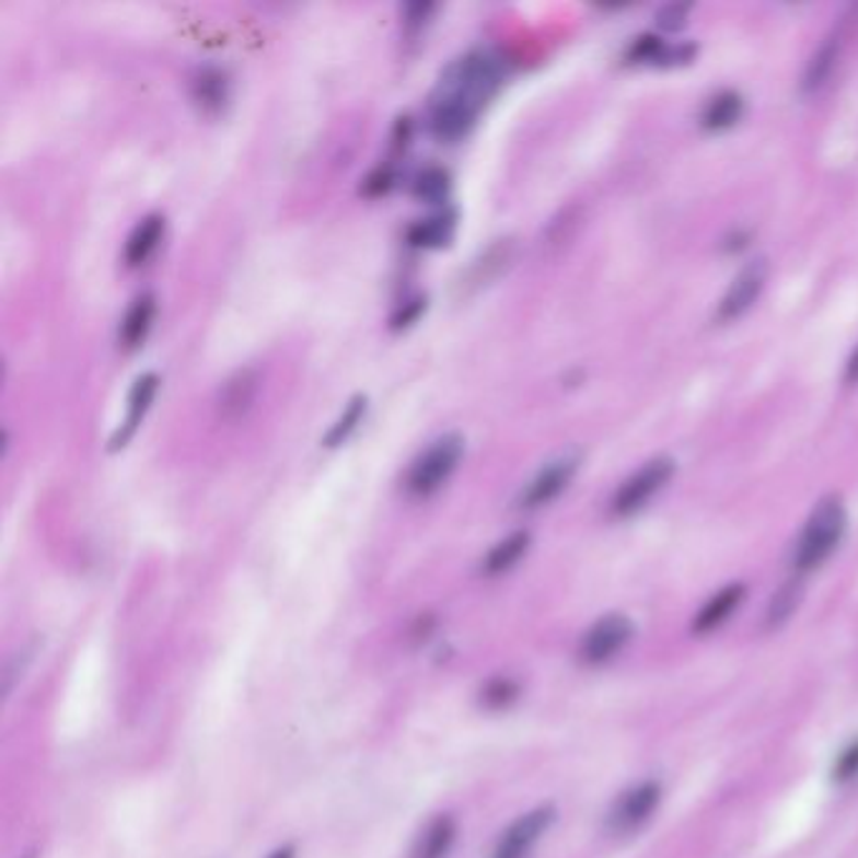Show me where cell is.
<instances>
[{
    "mask_svg": "<svg viewBox=\"0 0 858 858\" xmlns=\"http://www.w3.org/2000/svg\"><path fill=\"white\" fill-rule=\"evenodd\" d=\"M270 858H294V851L290 846H285V848H280V851H275Z\"/></svg>",
    "mask_w": 858,
    "mask_h": 858,
    "instance_id": "31",
    "label": "cell"
},
{
    "mask_svg": "<svg viewBox=\"0 0 858 858\" xmlns=\"http://www.w3.org/2000/svg\"><path fill=\"white\" fill-rule=\"evenodd\" d=\"M482 695H484V703L489 705V708H507L509 703L517 700L519 687H517V683H511V680L499 677V680H491V683L484 687Z\"/></svg>",
    "mask_w": 858,
    "mask_h": 858,
    "instance_id": "24",
    "label": "cell"
},
{
    "mask_svg": "<svg viewBox=\"0 0 858 858\" xmlns=\"http://www.w3.org/2000/svg\"><path fill=\"white\" fill-rule=\"evenodd\" d=\"M395 184V174L391 166H378L375 172H370L363 182V195L366 197H381V195H389L391 187Z\"/></svg>",
    "mask_w": 858,
    "mask_h": 858,
    "instance_id": "26",
    "label": "cell"
},
{
    "mask_svg": "<svg viewBox=\"0 0 858 858\" xmlns=\"http://www.w3.org/2000/svg\"><path fill=\"white\" fill-rule=\"evenodd\" d=\"M846 381L848 383H858V345H856L854 356L848 358V363H846Z\"/></svg>",
    "mask_w": 858,
    "mask_h": 858,
    "instance_id": "30",
    "label": "cell"
},
{
    "mask_svg": "<svg viewBox=\"0 0 858 858\" xmlns=\"http://www.w3.org/2000/svg\"><path fill=\"white\" fill-rule=\"evenodd\" d=\"M426 310V300H410L406 308H401L398 313L393 315V320H391V327L393 331H403V327H408V325H414L416 320L420 317V313H424Z\"/></svg>",
    "mask_w": 858,
    "mask_h": 858,
    "instance_id": "28",
    "label": "cell"
},
{
    "mask_svg": "<svg viewBox=\"0 0 858 858\" xmlns=\"http://www.w3.org/2000/svg\"><path fill=\"white\" fill-rule=\"evenodd\" d=\"M257 383H259V378H257L255 370L252 368L237 370V373H234L230 381L222 385L220 398H217L220 414L230 420L245 416L247 410L252 408V401H255Z\"/></svg>",
    "mask_w": 858,
    "mask_h": 858,
    "instance_id": "12",
    "label": "cell"
},
{
    "mask_svg": "<svg viewBox=\"0 0 858 858\" xmlns=\"http://www.w3.org/2000/svg\"><path fill=\"white\" fill-rule=\"evenodd\" d=\"M662 801V786L660 780H642L633 788H627L625 793H619L617 801L612 803L607 813V828L610 834L629 836L645 826L652 819L654 811L660 809Z\"/></svg>",
    "mask_w": 858,
    "mask_h": 858,
    "instance_id": "5",
    "label": "cell"
},
{
    "mask_svg": "<svg viewBox=\"0 0 858 858\" xmlns=\"http://www.w3.org/2000/svg\"><path fill=\"white\" fill-rule=\"evenodd\" d=\"M192 96H195L201 112L217 114L227 104V96H230V81H227V73L215 69V66L201 69L195 76V81H192Z\"/></svg>",
    "mask_w": 858,
    "mask_h": 858,
    "instance_id": "16",
    "label": "cell"
},
{
    "mask_svg": "<svg viewBox=\"0 0 858 858\" xmlns=\"http://www.w3.org/2000/svg\"><path fill=\"white\" fill-rule=\"evenodd\" d=\"M453 232H456V212H453V209H443L439 215L426 217V220L410 224L406 237L414 247L439 250L449 245Z\"/></svg>",
    "mask_w": 858,
    "mask_h": 858,
    "instance_id": "13",
    "label": "cell"
},
{
    "mask_svg": "<svg viewBox=\"0 0 858 858\" xmlns=\"http://www.w3.org/2000/svg\"><path fill=\"white\" fill-rule=\"evenodd\" d=\"M740 114H743V98H740L735 91H722L715 98L708 101L703 112V126L710 131H722L728 126H733Z\"/></svg>",
    "mask_w": 858,
    "mask_h": 858,
    "instance_id": "19",
    "label": "cell"
},
{
    "mask_svg": "<svg viewBox=\"0 0 858 858\" xmlns=\"http://www.w3.org/2000/svg\"><path fill=\"white\" fill-rule=\"evenodd\" d=\"M689 8H693V5H687V3H670V5H664L662 11H660V15H658L660 28H664V31L683 28L685 21H687Z\"/></svg>",
    "mask_w": 858,
    "mask_h": 858,
    "instance_id": "27",
    "label": "cell"
},
{
    "mask_svg": "<svg viewBox=\"0 0 858 858\" xmlns=\"http://www.w3.org/2000/svg\"><path fill=\"white\" fill-rule=\"evenodd\" d=\"M453 840H456V821L451 815H439L420 836L414 858H445L451 854Z\"/></svg>",
    "mask_w": 858,
    "mask_h": 858,
    "instance_id": "18",
    "label": "cell"
},
{
    "mask_svg": "<svg viewBox=\"0 0 858 858\" xmlns=\"http://www.w3.org/2000/svg\"><path fill=\"white\" fill-rule=\"evenodd\" d=\"M433 11H436V5H431V3H410V5H406V25H408V31L414 33V31L420 28V25H426L428 15H431Z\"/></svg>",
    "mask_w": 858,
    "mask_h": 858,
    "instance_id": "29",
    "label": "cell"
},
{
    "mask_svg": "<svg viewBox=\"0 0 858 858\" xmlns=\"http://www.w3.org/2000/svg\"><path fill=\"white\" fill-rule=\"evenodd\" d=\"M745 600V584H728L722 587L720 592H715L708 602L703 604V610L695 614L693 619V633L695 635H708L712 629H718L722 622L730 619V614H733L740 602Z\"/></svg>",
    "mask_w": 858,
    "mask_h": 858,
    "instance_id": "11",
    "label": "cell"
},
{
    "mask_svg": "<svg viewBox=\"0 0 858 858\" xmlns=\"http://www.w3.org/2000/svg\"><path fill=\"white\" fill-rule=\"evenodd\" d=\"M503 83L501 58L486 48L468 50L443 71L433 96L459 101L474 112H482Z\"/></svg>",
    "mask_w": 858,
    "mask_h": 858,
    "instance_id": "1",
    "label": "cell"
},
{
    "mask_svg": "<svg viewBox=\"0 0 858 858\" xmlns=\"http://www.w3.org/2000/svg\"><path fill=\"white\" fill-rule=\"evenodd\" d=\"M410 192L420 201H431V205L443 201L451 192V174L443 166H426L424 172H418Z\"/></svg>",
    "mask_w": 858,
    "mask_h": 858,
    "instance_id": "22",
    "label": "cell"
},
{
    "mask_svg": "<svg viewBox=\"0 0 858 858\" xmlns=\"http://www.w3.org/2000/svg\"><path fill=\"white\" fill-rule=\"evenodd\" d=\"M579 464H582V453L579 451H567L561 453V456L552 459L549 464L542 466L540 474L524 486V491L519 496V507L534 511L557 499V496L567 489L571 478H575Z\"/></svg>",
    "mask_w": 858,
    "mask_h": 858,
    "instance_id": "7",
    "label": "cell"
},
{
    "mask_svg": "<svg viewBox=\"0 0 858 858\" xmlns=\"http://www.w3.org/2000/svg\"><path fill=\"white\" fill-rule=\"evenodd\" d=\"M856 776H858V738L851 740V743L838 753L834 770H831V778H834L836 784H848V780H854Z\"/></svg>",
    "mask_w": 858,
    "mask_h": 858,
    "instance_id": "25",
    "label": "cell"
},
{
    "mask_svg": "<svg viewBox=\"0 0 858 858\" xmlns=\"http://www.w3.org/2000/svg\"><path fill=\"white\" fill-rule=\"evenodd\" d=\"M154 313H156L154 294H139V298L131 302L119 327V343L126 350L139 348V345L147 340Z\"/></svg>",
    "mask_w": 858,
    "mask_h": 858,
    "instance_id": "15",
    "label": "cell"
},
{
    "mask_svg": "<svg viewBox=\"0 0 858 858\" xmlns=\"http://www.w3.org/2000/svg\"><path fill=\"white\" fill-rule=\"evenodd\" d=\"M366 410H368V398H366V395H356V398L348 403V408L343 410V416L335 420L331 431L325 433V445H327V449H335V445H340V443L348 441L350 436L356 433V428L363 424Z\"/></svg>",
    "mask_w": 858,
    "mask_h": 858,
    "instance_id": "21",
    "label": "cell"
},
{
    "mask_svg": "<svg viewBox=\"0 0 858 858\" xmlns=\"http://www.w3.org/2000/svg\"><path fill=\"white\" fill-rule=\"evenodd\" d=\"M838 56H840V36L828 38L826 44L815 50V56L811 58L809 69H805V76H803V89L819 91L823 83L828 81V76H831V71H834V66L838 61Z\"/></svg>",
    "mask_w": 858,
    "mask_h": 858,
    "instance_id": "20",
    "label": "cell"
},
{
    "mask_svg": "<svg viewBox=\"0 0 858 858\" xmlns=\"http://www.w3.org/2000/svg\"><path fill=\"white\" fill-rule=\"evenodd\" d=\"M461 456H464V439L456 433L441 436L414 461L406 478V489L418 499L436 494L459 468Z\"/></svg>",
    "mask_w": 858,
    "mask_h": 858,
    "instance_id": "3",
    "label": "cell"
},
{
    "mask_svg": "<svg viewBox=\"0 0 858 858\" xmlns=\"http://www.w3.org/2000/svg\"><path fill=\"white\" fill-rule=\"evenodd\" d=\"M554 819H557V811L552 805H540V809L524 813L503 831L499 844H496L494 858H526Z\"/></svg>",
    "mask_w": 858,
    "mask_h": 858,
    "instance_id": "9",
    "label": "cell"
},
{
    "mask_svg": "<svg viewBox=\"0 0 858 858\" xmlns=\"http://www.w3.org/2000/svg\"><path fill=\"white\" fill-rule=\"evenodd\" d=\"M675 474V461L668 456H654L619 486L612 499L614 517H633L645 507L654 494H660Z\"/></svg>",
    "mask_w": 858,
    "mask_h": 858,
    "instance_id": "4",
    "label": "cell"
},
{
    "mask_svg": "<svg viewBox=\"0 0 858 858\" xmlns=\"http://www.w3.org/2000/svg\"><path fill=\"white\" fill-rule=\"evenodd\" d=\"M529 542H532V536L529 532H514L507 540L499 542L494 546V549L486 554L482 571L486 577H499L503 571H509L511 567L517 565V561L524 557L526 549H529Z\"/></svg>",
    "mask_w": 858,
    "mask_h": 858,
    "instance_id": "17",
    "label": "cell"
},
{
    "mask_svg": "<svg viewBox=\"0 0 858 858\" xmlns=\"http://www.w3.org/2000/svg\"><path fill=\"white\" fill-rule=\"evenodd\" d=\"M635 635V625L627 614L610 612L594 622L579 645V658L587 664H604L625 650Z\"/></svg>",
    "mask_w": 858,
    "mask_h": 858,
    "instance_id": "6",
    "label": "cell"
},
{
    "mask_svg": "<svg viewBox=\"0 0 858 858\" xmlns=\"http://www.w3.org/2000/svg\"><path fill=\"white\" fill-rule=\"evenodd\" d=\"M768 273H770L768 259L755 257L733 277V282L728 285V290L722 294L718 305L720 323H733V320L745 315L747 310L755 305V300L761 298L765 282H768Z\"/></svg>",
    "mask_w": 858,
    "mask_h": 858,
    "instance_id": "8",
    "label": "cell"
},
{
    "mask_svg": "<svg viewBox=\"0 0 858 858\" xmlns=\"http://www.w3.org/2000/svg\"><path fill=\"white\" fill-rule=\"evenodd\" d=\"M798 602H801V582L790 579L784 587L773 594V600L768 604V612H765V625L770 629H776L790 619V614L796 612Z\"/></svg>",
    "mask_w": 858,
    "mask_h": 858,
    "instance_id": "23",
    "label": "cell"
},
{
    "mask_svg": "<svg viewBox=\"0 0 858 858\" xmlns=\"http://www.w3.org/2000/svg\"><path fill=\"white\" fill-rule=\"evenodd\" d=\"M164 237V217L162 215H149L141 220L134 232L129 234L124 247V259L129 267L144 265L151 257V252L159 247V242Z\"/></svg>",
    "mask_w": 858,
    "mask_h": 858,
    "instance_id": "14",
    "label": "cell"
},
{
    "mask_svg": "<svg viewBox=\"0 0 858 858\" xmlns=\"http://www.w3.org/2000/svg\"><path fill=\"white\" fill-rule=\"evenodd\" d=\"M156 389H159V378L154 373H141L137 381H134L131 391H129V410H126L124 424L119 426V431L114 433L112 445H108V449L119 451V449H124L126 443H129L131 436L137 433L139 424L144 420L147 410L151 408V401H154Z\"/></svg>",
    "mask_w": 858,
    "mask_h": 858,
    "instance_id": "10",
    "label": "cell"
},
{
    "mask_svg": "<svg viewBox=\"0 0 858 858\" xmlns=\"http://www.w3.org/2000/svg\"><path fill=\"white\" fill-rule=\"evenodd\" d=\"M848 526V514L840 496H826L815 503L793 549V569L809 575L838 549Z\"/></svg>",
    "mask_w": 858,
    "mask_h": 858,
    "instance_id": "2",
    "label": "cell"
}]
</instances>
